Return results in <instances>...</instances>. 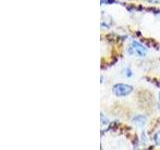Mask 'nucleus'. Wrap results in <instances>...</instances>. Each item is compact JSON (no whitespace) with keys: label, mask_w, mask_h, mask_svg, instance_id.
<instances>
[{"label":"nucleus","mask_w":160,"mask_h":150,"mask_svg":"<svg viewBox=\"0 0 160 150\" xmlns=\"http://www.w3.org/2000/svg\"><path fill=\"white\" fill-rule=\"evenodd\" d=\"M133 91V86L125 83H117L112 88V92L117 97H125Z\"/></svg>","instance_id":"obj_1"},{"label":"nucleus","mask_w":160,"mask_h":150,"mask_svg":"<svg viewBox=\"0 0 160 150\" xmlns=\"http://www.w3.org/2000/svg\"><path fill=\"white\" fill-rule=\"evenodd\" d=\"M129 53L130 54H136L140 57H144L147 53V48L138 41H132L131 46L129 47Z\"/></svg>","instance_id":"obj_2"},{"label":"nucleus","mask_w":160,"mask_h":150,"mask_svg":"<svg viewBox=\"0 0 160 150\" xmlns=\"http://www.w3.org/2000/svg\"><path fill=\"white\" fill-rule=\"evenodd\" d=\"M132 122L136 125V126H143V125L146 123V117L143 116V115H136L132 118Z\"/></svg>","instance_id":"obj_3"},{"label":"nucleus","mask_w":160,"mask_h":150,"mask_svg":"<svg viewBox=\"0 0 160 150\" xmlns=\"http://www.w3.org/2000/svg\"><path fill=\"white\" fill-rule=\"evenodd\" d=\"M153 140H154L155 144H157V145H160V131H158V132H156V133L154 134Z\"/></svg>","instance_id":"obj_4"},{"label":"nucleus","mask_w":160,"mask_h":150,"mask_svg":"<svg viewBox=\"0 0 160 150\" xmlns=\"http://www.w3.org/2000/svg\"><path fill=\"white\" fill-rule=\"evenodd\" d=\"M124 74H125V76H126V77H131L133 73H132V70L130 69L129 67H127V68L124 69Z\"/></svg>","instance_id":"obj_5"},{"label":"nucleus","mask_w":160,"mask_h":150,"mask_svg":"<svg viewBox=\"0 0 160 150\" xmlns=\"http://www.w3.org/2000/svg\"><path fill=\"white\" fill-rule=\"evenodd\" d=\"M112 4L115 3V0H101V4Z\"/></svg>","instance_id":"obj_6"},{"label":"nucleus","mask_w":160,"mask_h":150,"mask_svg":"<svg viewBox=\"0 0 160 150\" xmlns=\"http://www.w3.org/2000/svg\"><path fill=\"white\" fill-rule=\"evenodd\" d=\"M145 1L150 4H160V0H145Z\"/></svg>","instance_id":"obj_7"},{"label":"nucleus","mask_w":160,"mask_h":150,"mask_svg":"<svg viewBox=\"0 0 160 150\" xmlns=\"http://www.w3.org/2000/svg\"><path fill=\"white\" fill-rule=\"evenodd\" d=\"M125 1H134V0H125Z\"/></svg>","instance_id":"obj_8"},{"label":"nucleus","mask_w":160,"mask_h":150,"mask_svg":"<svg viewBox=\"0 0 160 150\" xmlns=\"http://www.w3.org/2000/svg\"><path fill=\"white\" fill-rule=\"evenodd\" d=\"M158 108H159V110H160V103H159V105H158Z\"/></svg>","instance_id":"obj_9"},{"label":"nucleus","mask_w":160,"mask_h":150,"mask_svg":"<svg viewBox=\"0 0 160 150\" xmlns=\"http://www.w3.org/2000/svg\"><path fill=\"white\" fill-rule=\"evenodd\" d=\"M159 100H160V92H159Z\"/></svg>","instance_id":"obj_10"}]
</instances>
